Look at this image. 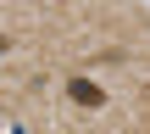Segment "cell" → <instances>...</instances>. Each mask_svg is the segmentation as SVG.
I'll use <instances>...</instances> for the list:
<instances>
[{"label":"cell","instance_id":"1","mask_svg":"<svg viewBox=\"0 0 150 134\" xmlns=\"http://www.w3.org/2000/svg\"><path fill=\"white\" fill-rule=\"evenodd\" d=\"M67 95H72V106H89V112H100V106H106V90H100L95 78H83V73H78V78H67Z\"/></svg>","mask_w":150,"mask_h":134}]
</instances>
